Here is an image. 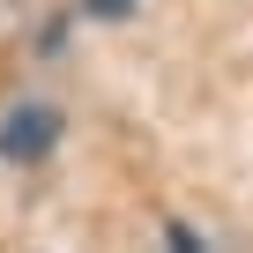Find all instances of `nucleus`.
<instances>
[{"label": "nucleus", "mask_w": 253, "mask_h": 253, "mask_svg": "<svg viewBox=\"0 0 253 253\" xmlns=\"http://www.w3.org/2000/svg\"><path fill=\"white\" fill-rule=\"evenodd\" d=\"M52 142H60L52 104H15L0 119V164H38V157H52Z\"/></svg>", "instance_id": "obj_1"}, {"label": "nucleus", "mask_w": 253, "mask_h": 253, "mask_svg": "<svg viewBox=\"0 0 253 253\" xmlns=\"http://www.w3.org/2000/svg\"><path fill=\"white\" fill-rule=\"evenodd\" d=\"M89 15H112L119 23V15H134V0H89Z\"/></svg>", "instance_id": "obj_2"}, {"label": "nucleus", "mask_w": 253, "mask_h": 253, "mask_svg": "<svg viewBox=\"0 0 253 253\" xmlns=\"http://www.w3.org/2000/svg\"><path fill=\"white\" fill-rule=\"evenodd\" d=\"M171 253H201V238H194V231H179V223H171Z\"/></svg>", "instance_id": "obj_3"}]
</instances>
